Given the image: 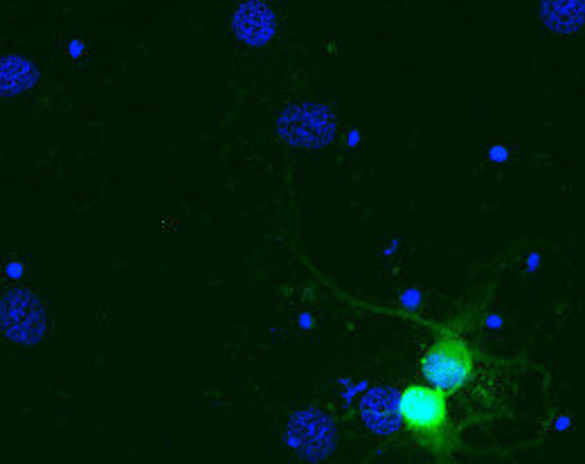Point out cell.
<instances>
[{
	"mask_svg": "<svg viewBox=\"0 0 585 464\" xmlns=\"http://www.w3.org/2000/svg\"><path fill=\"white\" fill-rule=\"evenodd\" d=\"M419 370L428 385L446 394H455L473 381L477 354L462 334L444 329L421 354Z\"/></svg>",
	"mask_w": 585,
	"mask_h": 464,
	"instance_id": "obj_1",
	"label": "cell"
},
{
	"mask_svg": "<svg viewBox=\"0 0 585 464\" xmlns=\"http://www.w3.org/2000/svg\"><path fill=\"white\" fill-rule=\"evenodd\" d=\"M401 426L421 444L444 442L448 431V394L428 383H412L399 392Z\"/></svg>",
	"mask_w": 585,
	"mask_h": 464,
	"instance_id": "obj_2",
	"label": "cell"
},
{
	"mask_svg": "<svg viewBox=\"0 0 585 464\" xmlns=\"http://www.w3.org/2000/svg\"><path fill=\"white\" fill-rule=\"evenodd\" d=\"M277 134L295 147H327L335 138V115L322 102H291L277 115Z\"/></svg>",
	"mask_w": 585,
	"mask_h": 464,
	"instance_id": "obj_3",
	"label": "cell"
},
{
	"mask_svg": "<svg viewBox=\"0 0 585 464\" xmlns=\"http://www.w3.org/2000/svg\"><path fill=\"white\" fill-rule=\"evenodd\" d=\"M286 442L291 449L309 462L329 458L338 444V424L327 410L304 408L293 415L286 429Z\"/></svg>",
	"mask_w": 585,
	"mask_h": 464,
	"instance_id": "obj_4",
	"label": "cell"
},
{
	"mask_svg": "<svg viewBox=\"0 0 585 464\" xmlns=\"http://www.w3.org/2000/svg\"><path fill=\"white\" fill-rule=\"evenodd\" d=\"M3 325L14 340H36L45 329V316L38 300L27 291H12L5 296Z\"/></svg>",
	"mask_w": 585,
	"mask_h": 464,
	"instance_id": "obj_5",
	"label": "cell"
},
{
	"mask_svg": "<svg viewBox=\"0 0 585 464\" xmlns=\"http://www.w3.org/2000/svg\"><path fill=\"white\" fill-rule=\"evenodd\" d=\"M358 415L362 424L367 426V431L380 435V438H392L403 429L399 417V392L390 385L369 387L360 397Z\"/></svg>",
	"mask_w": 585,
	"mask_h": 464,
	"instance_id": "obj_6",
	"label": "cell"
},
{
	"mask_svg": "<svg viewBox=\"0 0 585 464\" xmlns=\"http://www.w3.org/2000/svg\"><path fill=\"white\" fill-rule=\"evenodd\" d=\"M232 30L248 45H266L277 32V14L264 0H246L234 9Z\"/></svg>",
	"mask_w": 585,
	"mask_h": 464,
	"instance_id": "obj_7",
	"label": "cell"
},
{
	"mask_svg": "<svg viewBox=\"0 0 585 464\" xmlns=\"http://www.w3.org/2000/svg\"><path fill=\"white\" fill-rule=\"evenodd\" d=\"M540 16L545 27L554 34H577L585 27V3H581V0L543 3Z\"/></svg>",
	"mask_w": 585,
	"mask_h": 464,
	"instance_id": "obj_8",
	"label": "cell"
},
{
	"mask_svg": "<svg viewBox=\"0 0 585 464\" xmlns=\"http://www.w3.org/2000/svg\"><path fill=\"white\" fill-rule=\"evenodd\" d=\"M38 79V68L32 59L23 54H5L0 63V86L5 95H18L32 88Z\"/></svg>",
	"mask_w": 585,
	"mask_h": 464,
	"instance_id": "obj_9",
	"label": "cell"
}]
</instances>
